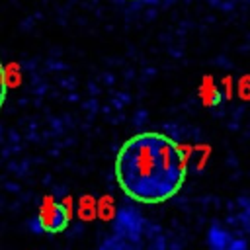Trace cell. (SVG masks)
I'll use <instances>...</instances> for the list:
<instances>
[{
  "instance_id": "obj_1",
  "label": "cell",
  "mask_w": 250,
  "mask_h": 250,
  "mask_svg": "<svg viewBox=\"0 0 250 250\" xmlns=\"http://www.w3.org/2000/svg\"><path fill=\"white\" fill-rule=\"evenodd\" d=\"M188 158L168 135L145 131L127 139L115 158V178L127 197L139 203H164L184 186Z\"/></svg>"
},
{
  "instance_id": "obj_2",
  "label": "cell",
  "mask_w": 250,
  "mask_h": 250,
  "mask_svg": "<svg viewBox=\"0 0 250 250\" xmlns=\"http://www.w3.org/2000/svg\"><path fill=\"white\" fill-rule=\"evenodd\" d=\"M37 221L45 232H49V234L61 232L70 223V209L64 203H59L55 199H45L39 207Z\"/></svg>"
},
{
  "instance_id": "obj_3",
  "label": "cell",
  "mask_w": 250,
  "mask_h": 250,
  "mask_svg": "<svg viewBox=\"0 0 250 250\" xmlns=\"http://www.w3.org/2000/svg\"><path fill=\"white\" fill-rule=\"evenodd\" d=\"M6 94H8V80H6V70H4V64L0 61V109L6 102Z\"/></svg>"
}]
</instances>
